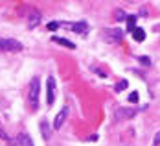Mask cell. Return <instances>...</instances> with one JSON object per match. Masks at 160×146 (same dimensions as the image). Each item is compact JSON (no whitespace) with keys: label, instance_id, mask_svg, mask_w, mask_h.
<instances>
[{"label":"cell","instance_id":"cell-1","mask_svg":"<svg viewBox=\"0 0 160 146\" xmlns=\"http://www.w3.org/2000/svg\"><path fill=\"white\" fill-rule=\"evenodd\" d=\"M39 89H41L39 78H33L32 80V91H30V105H32L33 111H37V107H39Z\"/></svg>","mask_w":160,"mask_h":146},{"label":"cell","instance_id":"cell-2","mask_svg":"<svg viewBox=\"0 0 160 146\" xmlns=\"http://www.w3.org/2000/svg\"><path fill=\"white\" fill-rule=\"evenodd\" d=\"M22 48V43H18L17 39H0V50L4 52H20Z\"/></svg>","mask_w":160,"mask_h":146},{"label":"cell","instance_id":"cell-3","mask_svg":"<svg viewBox=\"0 0 160 146\" xmlns=\"http://www.w3.org/2000/svg\"><path fill=\"white\" fill-rule=\"evenodd\" d=\"M53 102H55V78L48 76V80H46V104L53 105Z\"/></svg>","mask_w":160,"mask_h":146},{"label":"cell","instance_id":"cell-4","mask_svg":"<svg viewBox=\"0 0 160 146\" xmlns=\"http://www.w3.org/2000/svg\"><path fill=\"white\" fill-rule=\"evenodd\" d=\"M61 26H66L68 30H72V32L76 33H81V35H85V33L88 32V24L87 22H61Z\"/></svg>","mask_w":160,"mask_h":146},{"label":"cell","instance_id":"cell-5","mask_svg":"<svg viewBox=\"0 0 160 146\" xmlns=\"http://www.w3.org/2000/svg\"><path fill=\"white\" fill-rule=\"evenodd\" d=\"M105 39H107V43L116 45V43H120L123 39V32L120 28H112V30H109V32L105 33Z\"/></svg>","mask_w":160,"mask_h":146},{"label":"cell","instance_id":"cell-6","mask_svg":"<svg viewBox=\"0 0 160 146\" xmlns=\"http://www.w3.org/2000/svg\"><path fill=\"white\" fill-rule=\"evenodd\" d=\"M136 116V109L134 107H120L116 111V120H122V118H132Z\"/></svg>","mask_w":160,"mask_h":146},{"label":"cell","instance_id":"cell-7","mask_svg":"<svg viewBox=\"0 0 160 146\" xmlns=\"http://www.w3.org/2000/svg\"><path fill=\"white\" fill-rule=\"evenodd\" d=\"M66 116H68V107L64 105L63 109H61V111L57 113L55 120H53V128H55V130H59V128L63 126V124H64V120H66Z\"/></svg>","mask_w":160,"mask_h":146},{"label":"cell","instance_id":"cell-8","mask_svg":"<svg viewBox=\"0 0 160 146\" xmlns=\"http://www.w3.org/2000/svg\"><path fill=\"white\" fill-rule=\"evenodd\" d=\"M52 41H53V43H57V45H61V46H66V48H70V50H76V43H72V41H68V39H63V37H53Z\"/></svg>","mask_w":160,"mask_h":146},{"label":"cell","instance_id":"cell-9","mask_svg":"<svg viewBox=\"0 0 160 146\" xmlns=\"http://www.w3.org/2000/svg\"><path fill=\"white\" fill-rule=\"evenodd\" d=\"M39 22H41V13L39 11H32V15L28 17V26L35 28V26H39Z\"/></svg>","mask_w":160,"mask_h":146},{"label":"cell","instance_id":"cell-10","mask_svg":"<svg viewBox=\"0 0 160 146\" xmlns=\"http://www.w3.org/2000/svg\"><path fill=\"white\" fill-rule=\"evenodd\" d=\"M18 146H33V139L28 133H18Z\"/></svg>","mask_w":160,"mask_h":146},{"label":"cell","instance_id":"cell-11","mask_svg":"<svg viewBox=\"0 0 160 146\" xmlns=\"http://www.w3.org/2000/svg\"><path fill=\"white\" fill-rule=\"evenodd\" d=\"M132 39H134L136 43H142V41H145V32H144V28H136V30L132 32Z\"/></svg>","mask_w":160,"mask_h":146},{"label":"cell","instance_id":"cell-12","mask_svg":"<svg viewBox=\"0 0 160 146\" xmlns=\"http://www.w3.org/2000/svg\"><path fill=\"white\" fill-rule=\"evenodd\" d=\"M136 28H138V26H136V17H134V15H129L127 17V30L132 33Z\"/></svg>","mask_w":160,"mask_h":146},{"label":"cell","instance_id":"cell-13","mask_svg":"<svg viewBox=\"0 0 160 146\" xmlns=\"http://www.w3.org/2000/svg\"><path fill=\"white\" fill-rule=\"evenodd\" d=\"M127 85H129V81H127V80L118 81V83L114 85V91H116V93H122V91H125V89H127Z\"/></svg>","mask_w":160,"mask_h":146},{"label":"cell","instance_id":"cell-14","mask_svg":"<svg viewBox=\"0 0 160 146\" xmlns=\"http://www.w3.org/2000/svg\"><path fill=\"white\" fill-rule=\"evenodd\" d=\"M41 131H42V137L44 139H50V126L46 124V120L41 122Z\"/></svg>","mask_w":160,"mask_h":146},{"label":"cell","instance_id":"cell-15","mask_svg":"<svg viewBox=\"0 0 160 146\" xmlns=\"http://www.w3.org/2000/svg\"><path fill=\"white\" fill-rule=\"evenodd\" d=\"M138 100H140V96H138V93H136V91H134V93H131V95H129V102H131V104H136V102H138Z\"/></svg>","mask_w":160,"mask_h":146},{"label":"cell","instance_id":"cell-16","mask_svg":"<svg viewBox=\"0 0 160 146\" xmlns=\"http://www.w3.org/2000/svg\"><path fill=\"white\" fill-rule=\"evenodd\" d=\"M127 17L129 15H125V11H116V20H127Z\"/></svg>","mask_w":160,"mask_h":146},{"label":"cell","instance_id":"cell-17","mask_svg":"<svg viewBox=\"0 0 160 146\" xmlns=\"http://www.w3.org/2000/svg\"><path fill=\"white\" fill-rule=\"evenodd\" d=\"M59 26H61V22H50V24L46 26V28H48L50 32H55V30H57Z\"/></svg>","mask_w":160,"mask_h":146},{"label":"cell","instance_id":"cell-18","mask_svg":"<svg viewBox=\"0 0 160 146\" xmlns=\"http://www.w3.org/2000/svg\"><path fill=\"white\" fill-rule=\"evenodd\" d=\"M153 146H160V131L155 133V139H153Z\"/></svg>","mask_w":160,"mask_h":146},{"label":"cell","instance_id":"cell-19","mask_svg":"<svg viewBox=\"0 0 160 146\" xmlns=\"http://www.w3.org/2000/svg\"><path fill=\"white\" fill-rule=\"evenodd\" d=\"M140 59V63H144V65H151V59H147L145 56H142V57H138Z\"/></svg>","mask_w":160,"mask_h":146}]
</instances>
